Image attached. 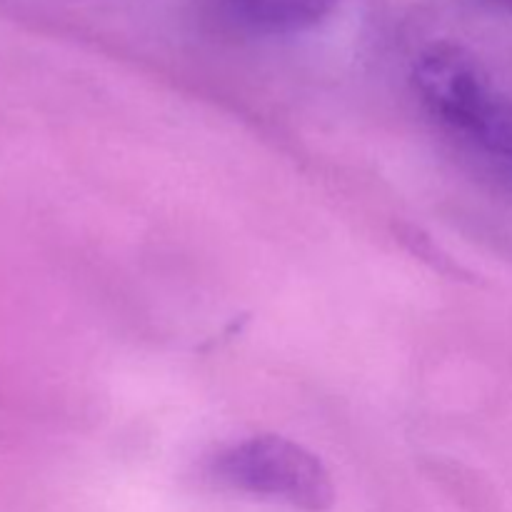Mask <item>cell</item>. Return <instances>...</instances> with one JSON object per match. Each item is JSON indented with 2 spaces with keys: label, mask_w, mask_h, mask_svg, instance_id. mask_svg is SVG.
I'll list each match as a JSON object with an SVG mask.
<instances>
[{
  "label": "cell",
  "mask_w": 512,
  "mask_h": 512,
  "mask_svg": "<svg viewBox=\"0 0 512 512\" xmlns=\"http://www.w3.org/2000/svg\"><path fill=\"white\" fill-rule=\"evenodd\" d=\"M210 478L233 493L303 512H325L335 500L333 480L318 455L280 435L228 445L210 460Z\"/></svg>",
  "instance_id": "obj_2"
},
{
  "label": "cell",
  "mask_w": 512,
  "mask_h": 512,
  "mask_svg": "<svg viewBox=\"0 0 512 512\" xmlns=\"http://www.w3.org/2000/svg\"><path fill=\"white\" fill-rule=\"evenodd\" d=\"M493 3H498V5H505V8H512V0H493Z\"/></svg>",
  "instance_id": "obj_4"
},
{
  "label": "cell",
  "mask_w": 512,
  "mask_h": 512,
  "mask_svg": "<svg viewBox=\"0 0 512 512\" xmlns=\"http://www.w3.org/2000/svg\"><path fill=\"white\" fill-rule=\"evenodd\" d=\"M413 85L445 143L473 173L512 195V100L483 65L458 45H430Z\"/></svg>",
  "instance_id": "obj_1"
},
{
  "label": "cell",
  "mask_w": 512,
  "mask_h": 512,
  "mask_svg": "<svg viewBox=\"0 0 512 512\" xmlns=\"http://www.w3.org/2000/svg\"><path fill=\"white\" fill-rule=\"evenodd\" d=\"M225 5L248 28L283 35L318 25L333 13L338 0H225Z\"/></svg>",
  "instance_id": "obj_3"
}]
</instances>
